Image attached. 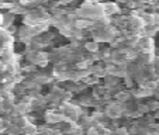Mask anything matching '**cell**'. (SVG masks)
I'll list each match as a JSON object with an SVG mask.
<instances>
[{
	"label": "cell",
	"mask_w": 159,
	"mask_h": 135,
	"mask_svg": "<svg viewBox=\"0 0 159 135\" xmlns=\"http://www.w3.org/2000/svg\"><path fill=\"white\" fill-rule=\"evenodd\" d=\"M147 106H148V108H149V111L158 110V101H156V100H151V101H148Z\"/></svg>",
	"instance_id": "obj_7"
},
{
	"label": "cell",
	"mask_w": 159,
	"mask_h": 135,
	"mask_svg": "<svg viewBox=\"0 0 159 135\" xmlns=\"http://www.w3.org/2000/svg\"><path fill=\"white\" fill-rule=\"evenodd\" d=\"M14 20H16V16L11 14L10 11L3 13L2 14V28H4V30L10 28L13 25V23H14Z\"/></svg>",
	"instance_id": "obj_3"
},
{
	"label": "cell",
	"mask_w": 159,
	"mask_h": 135,
	"mask_svg": "<svg viewBox=\"0 0 159 135\" xmlns=\"http://www.w3.org/2000/svg\"><path fill=\"white\" fill-rule=\"evenodd\" d=\"M44 118L47 124H61L66 121V115H63L61 111H47Z\"/></svg>",
	"instance_id": "obj_1"
},
{
	"label": "cell",
	"mask_w": 159,
	"mask_h": 135,
	"mask_svg": "<svg viewBox=\"0 0 159 135\" xmlns=\"http://www.w3.org/2000/svg\"><path fill=\"white\" fill-rule=\"evenodd\" d=\"M116 99H117V101L120 103V104H124V103H127L131 99V94H129V92H127V90H121V92H118V93L116 94Z\"/></svg>",
	"instance_id": "obj_5"
},
{
	"label": "cell",
	"mask_w": 159,
	"mask_h": 135,
	"mask_svg": "<svg viewBox=\"0 0 159 135\" xmlns=\"http://www.w3.org/2000/svg\"><path fill=\"white\" fill-rule=\"evenodd\" d=\"M84 49H86V51H89V52H92V54H96V52L100 51L99 44H97V42H94V41H87L86 44H84Z\"/></svg>",
	"instance_id": "obj_6"
},
{
	"label": "cell",
	"mask_w": 159,
	"mask_h": 135,
	"mask_svg": "<svg viewBox=\"0 0 159 135\" xmlns=\"http://www.w3.org/2000/svg\"><path fill=\"white\" fill-rule=\"evenodd\" d=\"M118 83H120V80H118V78H116V76H110L107 75L104 78V87L106 89H113V87L118 86Z\"/></svg>",
	"instance_id": "obj_4"
},
{
	"label": "cell",
	"mask_w": 159,
	"mask_h": 135,
	"mask_svg": "<svg viewBox=\"0 0 159 135\" xmlns=\"http://www.w3.org/2000/svg\"><path fill=\"white\" fill-rule=\"evenodd\" d=\"M102 9H103L104 16H107V17L116 14V13H120V9H118L117 3H102Z\"/></svg>",
	"instance_id": "obj_2"
}]
</instances>
